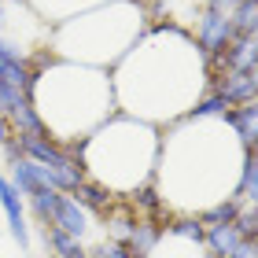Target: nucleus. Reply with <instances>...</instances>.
I'll return each instance as SVG.
<instances>
[{
  "mask_svg": "<svg viewBox=\"0 0 258 258\" xmlns=\"http://www.w3.org/2000/svg\"><path fill=\"white\" fill-rule=\"evenodd\" d=\"M89 251H92V258H133L129 243H122V240H107V236H103L96 247H89Z\"/></svg>",
  "mask_w": 258,
  "mask_h": 258,
  "instance_id": "412c9836",
  "label": "nucleus"
},
{
  "mask_svg": "<svg viewBox=\"0 0 258 258\" xmlns=\"http://www.w3.org/2000/svg\"><path fill=\"white\" fill-rule=\"evenodd\" d=\"M11 166V173H8V181L15 184V188L22 192V196H30V192H37V188H44L48 184V173H44V166L41 162H33V159H15V162H8ZM52 188V184H48Z\"/></svg>",
  "mask_w": 258,
  "mask_h": 258,
  "instance_id": "f8f14e48",
  "label": "nucleus"
},
{
  "mask_svg": "<svg viewBox=\"0 0 258 258\" xmlns=\"http://www.w3.org/2000/svg\"><path fill=\"white\" fill-rule=\"evenodd\" d=\"M30 100L37 107L41 122L48 125L52 140H63V144L89 137L100 122H107L118 111L111 70L59 59V55H52L44 67H37Z\"/></svg>",
  "mask_w": 258,
  "mask_h": 258,
  "instance_id": "7ed1b4c3",
  "label": "nucleus"
},
{
  "mask_svg": "<svg viewBox=\"0 0 258 258\" xmlns=\"http://www.w3.org/2000/svg\"><path fill=\"white\" fill-rule=\"evenodd\" d=\"M240 207H243V199H240L236 192H232V196H221V199H214L210 207H203L196 218L203 221V225H218V221H236Z\"/></svg>",
  "mask_w": 258,
  "mask_h": 258,
  "instance_id": "a211bd4d",
  "label": "nucleus"
},
{
  "mask_svg": "<svg viewBox=\"0 0 258 258\" xmlns=\"http://www.w3.org/2000/svg\"><path fill=\"white\" fill-rule=\"evenodd\" d=\"M225 122H229V129L236 133V140H240V144L247 148V151L258 148V96L236 103V107H229Z\"/></svg>",
  "mask_w": 258,
  "mask_h": 258,
  "instance_id": "1a4fd4ad",
  "label": "nucleus"
},
{
  "mask_svg": "<svg viewBox=\"0 0 258 258\" xmlns=\"http://www.w3.org/2000/svg\"><path fill=\"white\" fill-rule=\"evenodd\" d=\"M59 188H48V184H44V188H37V192H30L26 196V214L37 221V225L44 229L52 221V214H55V207H59Z\"/></svg>",
  "mask_w": 258,
  "mask_h": 258,
  "instance_id": "2eb2a0df",
  "label": "nucleus"
},
{
  "mask_svg": "<svg viewBox=\"0 0 258 258\" xmlns=\"http://www.w3.org/2000/svg\"><path fill=\"white\" fill-rule=\"evenodd\" d=\"M251 74H254V81H258V63H254V67H251Z\"/></svg>",
  "mask_w": 258,
  "mask_h": 258,
  "instance_id": "c756f323",
  "label": "nucleus"
},
{
  "mask_svg": "<svg viewBox=\"0 0 258 258\" xmlns=\"http://www.w3.org/2000/svg\"><path fill=\"white\" fill-rule=\"evenodd\" d=\"M236 196H240L247 207H258V148L247 151V159H243V173H240Z\"/></svg>",
  "mask_w": 258,
  "mask_h": 258,
  "instance_id": "6ab92c4d",
  "label": "nucleus"
},
{
  "mask_svg": "<svg viewBox=\"0 0 258 258\" xmlns=\"http://www.w3.org/2000/svg\"><path fill=\"white\" fill-rule=\"evenodd\" d=\"M162 229H166V221L159 218H137V229L133 236H129V251H133V258H148L151 251H155V243L162 240Z\"/></svg>",
  "mask_w": 258,
  "mask_h": 258,
  "instance_id": "4468645a",
  "label": "nucleus"
},
{
  "mask_svg": "<svg viewBox=\"0 0 258 258\" xmlns=\"http://www.w3.org/2000/svg\"><path fill=\"white\" fill-rule=\"evenodd\" d=\"M229 19H232V33H236V37L258 33V0H240V4L229 11Z\"/></svg>",
  "mask_w": 258,
  "mask_h": 258,
  "instance_id": "aec40b11",
  "label": "nucleus"
},
{
  "mask_svg": "<svg viewBox=\"0 0 258 258\" xmlns=\"http://www.w3.org/2000/svg\"><path fill=\"white\" fill-rule=\"evenodd\" d=\"M188 33H192V41H196V48L207 55H218L221 48H225V44L236 37V33H232V19H229V11H214V8H199L196 11V22L188 26Z\"/></svg>",
  "mask_w": 258,
  "mask_h": 258,
  "instance_id": "423d86ee",
  "label": "nucleus"
},
{
  "mask_svg": "<svg viewBox=\"0 0 258 258\" xmlns=\"http://www.w3.org/2000/svg\"><path fill=\"white\" fill-rule=\"evenodd\" d=\"M0 148H4V159H8V162H15V159H22V144H19V137H11V140H4V144H0Z\"/></svg>",
  "mask_w": 258,
  "mask_h": 258,
  "instance_id": "b1692460",
  "label": "nucleus"
},
{
  "mask_svg": "<svg viewBox=\"0 0 258 258\" xmlns=\"http://www.w3.org/2000/svg\"><path fill=\"white\" fill-rule=\"evenodd\" d=\"M26 4L37 11L44 22H63L70 15H78V11H89L96 4H107V0H26Z\"/></svg>",
  "mask_w": 258,
  "mask_h": 258,
  "instance_id": "ddd939ff",
  "label": "nucleus"
},
{
  "mask_svg": "<svg viewBox=\"0 0 258 258\" xmlns=\"http://www.w3.org/2000/svg\"><path fill=\"white\" fill-rule=\"evenodd\" d=\"M229 258H258V236H243L236 247L229 251Z\"/></svg>",
  "mask_w": 258,
  "mask_h": 258,
  "instance_id": "5701e85b",
  "label": "nucleus"
},
{
  "mask_svg": "<svg viewBox=\"0 0 258 258\" xmlns=\"http://www.w3.org/2000/svg\"><path fill=\"white\" fill-rule=\"evenodd\" d=\"M247 148L236 140L225 118H184L170 122L159 144V166H155V188L170 214L181 203V214H199L221 196H232L240 188V173Z\"/></svg>",
  "mask_w": 258,
  "mask_h": 258,
  "instance_id": "f03ea898",
  "label": "nucleus"
},
{
  "mask_svg": "<svg viewBox=\"0 0 258 258\" xmlns=\"http://www.w3.org/2000/svg\"><path fill=\"white\" fill-rule=\"evenodd\" d=\"M159 144V125L114 111L107 122H100L89 137L78 140V151L89 177L107 184L118 199H129L137 188L155 181Z\"/></svg>",
  "mask_w": 258,
  "mask_h": 258,
  "instance_id": "20e7f679",
  "label": "nucleus"
},
{
  "mask_svg": "<svg viewBox=\"0 0 258 258\" xmlns=\"http://www.w3.org/2000/svg\"><path fill=\"white\" fill-rule=\"evenodd\" d=\"M44 258H59V254H44Z\"/></svg>",
  "mask_w": 258,
  "mask_h": 258,
  "instance_id": "7c9ffc66",
  "label": "nucleus"
},
{
  "mask_svg": "<svg viewBox=\"0 0 258 258\" xmlns=\"http://www.w3.org/2000/svg\"><path fill=\"white\" fill-rule=\"evenodd\" d=\"M240 0H207V8H214V11H232Z\"/></svg>",
  "mask_w": 258,
  "mask_h": 258,
  "instance_id": "a878e982",
  "label": "nucleus"
},
{
  "mask_svg": "<svg viewBox=\"0 0 258 258\" xmlns=\"http://www.w3.org/2000/svg\"><path fill=\"white\" fill-rule=\"evenodd\" d=\"M26 100H30V92H22L15 85H4V81H0V114H11L15 107H22Z\"/></svg>",
  "mask_w": 258,
  "mask_h": 258,
  "instance_id": "4be33fe9",
  "label": "nucleus"
},
{
  "mask_svg": "<svg viewBox=\"0 0 258 258\" xmlns=\"http://www.w3.org/2000/svg\"><path fill=\"white\" fill-rule=\"evenodd\" d=\"M144 19L148 11L140 0H107V4H96L89 11H78V15L55 22L48 33V48L59 59L111 70L148 30Z\"/></svg>",
  "mask_w": 258,
  "mask_h": 258,
  "instance_id": "39448f33",
  "label": "nucleus"
},
{
  "mask_svg": "<svg viewBox=\"0 0 258 258\" xmlns=\"http://www.w3.org/2000/svg\"><path fill=\"white\" fill-rule=\"evenodd\" d=\"M251 236H258V207H254V214H251Z\"/></svg>",
  "mask_w": 258,
  "mask_h": 258,
  "instance_id": "bb28decb",
  "label": "nucleus"
},
{
  "mask_svg": "<svg viewBox=\"0 0 258 258\" xmlns=\"http://www.w3.org/2000/svg\"><path fill=\"white\" fill-rule=\"evenodd\" d=\"M0 210L8 218V232L19 240V247H30V214H26V196L8 181V173H0Z\"/></svg>",
  "mask_w": 258,
  "mask_h": 258,
  "instance_id": "0eeeda50",
  "label": "nucleus"
},
{
  "mask_svg": "<svg viewBox=\"0 0 258 258\" xmlns=\"http://www.w3.org/2000/svg\"><path fill=\"white\" fill-rule=\"evenodd\" d=\"M74 258H92V251H89V247H85V251H81V254H74Z\"/></svg>",
  "mask_w": 258,
  "mask_h": 258,
  "instance_id": "c85d7f7f",
  "label": "nucleus"
},
{
  "mask_svg": "<svg viewBox=\"0 0 258 258\" xmlns=\"http://www.w3.org/2000/svg\"><path fill=\"white\" fill-rule=\"evenodd\" d=\"M243 240V232L236 221H218V225H207L203 229V247L210 258H229V251Z\"/></svg>",
  "mask_w": 258,
  "mask_h": 258,
  "instance_id": "9b49d317",
  "label": "nucleus"
},
{
  "mask_svg": "<svg viewBox=\"0 0 258 258\" xmlns=\"http://www.w3.org/2000/svg\"><path fill=\"white\" fill-rule=\"evenodd\" d=\"M181 4H184V8H196V11H199V8L207 4V0H181Z\"/></svg>",
  "mask_w": 258,
  "mask_h": 258,
  "instance_id": "cd10ccee",
  "label": "nucleus"
},
{
  "mask_svg": "<svg viewBox=\"0 0 258 258\" xmlns=\"http://www.w3.org/2000/svg\"><path fill=\"white\" fill-rule=\"evenodd\" d=\"M11 137H15V129H11L8 114H0V144H4V140H11Z\"/></svg>",
  "mask_w": 258,
  "mask_h": 258,
  "instance_id": "393cba45",
  "label": "nucleus"
},
{
  "mask_svg": "<svg viewBox=\"0 0 258 258\" xmlns=\"http://www.w3.org/2000/svg\"><path fill=\"white\" fill-rule=\"evenodd\" d=\"M41 240H44V251L48 254H59V258H74L85 251V243H81L78 236H70V232L55 229V225H44L41 229Z\"/></svg>",
  "mask_w": 258,
  "mask_h": 258,
  "instance_id": "f3484780",
  "label": "nucleus"
},
{
  "mask_svg": "<svg viewBox=\"0 0 258 258\" xmlns=\"http://www.w3.org/2000/svg\"><path fill=\"white\" fill-rule=\"evenodd\" d=\"M114 107L129 118L162 125L184 118L210 89L207 55L177 22L148 26L118 63L111 67Z\"/></svg>",
  "mask_w": 258,
  "mask_h": 258,
  "instance_id": "f257e3e1",
  "label": "nucleus"
},
{
  "mask_svg": "<svg viewBox=\"0 0 258 258\" xmlns=\"http://www.w3.org/2000/svg\"><path fill=\"white\" fill-rule=\"evenodd\" d=\"M33 78H37V70H33L30 59H8V55H0V81L4 85H15L22 92H30Z\"/></svg>",
  "mask_w": 258,
  "mask_h": 258,
  "instance_id": "dca6fc26",
  "label": "nucleus"
},
{
  "mask_svg": "<svg viewBox=\"0 0 258 258\" xmlns=\"http://www.w3.org/2000/svg\"><path fill=\"white\" fill-rule=\"evenodd\" d=\"M48 225L63 229V232H70V236H78L81 243H85L89 232H92V214H89V210L81 207L70 192H63V196H59V207H55V214H52Z\"/></svg>",
  "mask_w": 258,
  "mask_h": 258,
  "instance_id": "6e6552de",
  "label": "nucleus"
},
{
  "mask_svg": "<svg viewBox=\"0 0 258 258\" xmlns=\"http://www.w3.org/2000/svg\"><path fill=\"white\" fill-rule=\"evenodd\" d=\"M70 196H74V199H78V203L89 210L92 218H103V214H107V210H111L114 203H118V196H114V192L107 188V184H100L96 177H85V181H81V184H78V188L70 192Z\"/></svg>",
  "mask_w": 258,
  "mask_h": 258,
  "instance_id": "9d476101",
  "label": "nucleus"
}]
</instances>
